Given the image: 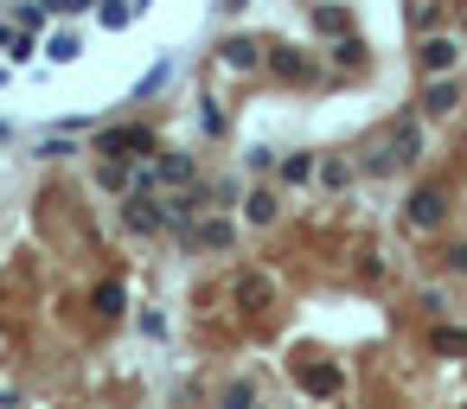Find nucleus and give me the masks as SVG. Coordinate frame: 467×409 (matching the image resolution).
<instances>
[{"instance_id":"f257e3e1","label":"nucleus","mask_w":467,"mask_h":409,"mask_svg":"<svg viewBox=\"0 0 467 409\" xmlns=\"http://www.w3.org/2000/svg\"><path fill=\"white\" fill-rule=\"evenodd\" d=\"M122 224H128V231H142V237H160V231H173L167 204H160V198H148V192H135V198L122 204Z\"/></svg>"},{"instance_id":"f03ea898","label":"nucleus","mask_w":467,"mask_h":409,"mask_svg":"<svg viewBox=\"0 0 467 409\" xmlns=\"http://www.w3.org/2000/svg\"><path fill=\"white\" fill-rule=\"evenodd\" d=\"M442 218H448V192H435V186L410 192V204H404V224H410V231H435Z\"/></svg>"},{"instance_id":"7ed1b4c3","label":"nucleus","mask_w":467,"mask_h":409,"mask_svg":"<svg viewBox=\"0 0 467 409\" xmlns=\"http://www.w3.org/2000/svg\"><path fill=\"white\" fill-rule=\"evenodd\" d=\"M154 141H148V128H109L103 141H96V154H109V160H135V154H148Z\"/></svg>"},{"instance_id":"20e7f679","label":"nucleus","mask_w":467,"mask_h":409,"mask_svg":"<svg viewBox=\"0 0 467 409\" xmlns=\"http://www.w3.org/2000/svg\"><path fill=\"white\" fill-rule=\"evenodd\" d=\"M186 243H192V250H212V256H224V250L237 243V231H231L224 218H206V224H198V231H192Z\"/></svg>"},{"instance_id":"39448f33","label":"nucleus","mask_w":467,"mask_h":409,"mask_svg":"<svg viewBox=\"0 0 467 409\" xmlns=\"http://www.w3.org/2000/svg\"><path fill=\"white\" fill-rule=\"evenodd\" d=\"M429 346H435L442 359H467V326H435Z\"/></svg>"},{"instance_id":"423d86ee","label":"nucleus","mask_w":467,"mask_h":409,"mask_svg":"<svg viewBox=\"0 0 467 409\" xmlns=\"http://www.w3.org/2000/svg\"><path fill=\"white\" fill-rule=\"evenodd\" d=\"M243 218H250L256 231H262V224H276V192H250V198H243Z\"/></svg>"},{"instance_id":"0eeeda50","label":"nucleus","mask_w":467,"mask_h":409,"mask_svg":"<svg viewBox=\"0 0 467 409\" xmlns=\"http://www.w3.org/2000/svg\"><path fill=\"white\" fill-rule=\"evenodd\" d=\"M154 173H160V186H186V179H192V160H186V154H167Z\"/></svg>"},{"instance_id":"6e6552de","label":"nucleus","mask_w":467,"mask_h":409,"mask_svg":"<svg viewBox=\"0 0 467 409\" xmlns=\"http://www.w3.org/2000/svg\"><path fill=\"white\" fill-rule=\"evenodd\" d=\"M122 301H128L122 282H103V288H96V314H103V320H122Z\"/></svg>"},{"instance_id":"1a4fd4ad","label":"nucleus","mask_w":467,"mask_h":409,"mask_svg":"<svg viewBox=\"0 0 467 409\" xmlns=\"http://www.w3.org/2000/svg\"><path fill=\"white\" fill-rule=\"evenodd\" d=\"M224 409H256V384H250V377L224 384Z\"/></svg>"},{"instance_id":"9d476101","label":"nucleus","mask_w":467,"mask_h":409,"mask_svg":"<svg viewBox=\"0 0 467 409\" xmlns=\"http://www.w3.org/2000/svg\"><path fill=\"white\" fill-rule=\"evenodd\" d=\"M435 268H442V276H467V243H448V250L435 256Z\"/></svg>"},{"instance_id":"9b49d317","label":"nucleus","mask_w":467,"mask_h":409,"mask_svg":"<svg viewBox=\"0 0 467 409\" xmlns=\"http://www.w3.org/2000/svg\"><path fill=\"white\" fill-rule=\"evenodd\" d=\"M423 64H429V71H448V64H454V45H448V39H429V45H423Z\"/></svg>"},{"instance_id":"f8f14e48","label":"nucleus","mask_w":467,"mask_h":409,"mask_svg":"<svg viewBox=\"0 0 467 409\" xmlns=\"http://www.w3.org/2000/svg\"><path fill=\"white\" fill-rule=\"evenodd\" d=\"M282 179H288V186H307V179H314V160H282Z\"/></svg>"},{"instance_id":"ddd939ff","label":"nucleus","mask_w":467,"mask_h":409,"mask_svg":"<svg viewBox=\"0 0 467 409\" xmlns=\"http://www.w3.org/2000/svg\"><path fill=\"white\" fill-rule=\"evenodd\" d=\"M417 307H423L429 320H442V314H448V301H442V288H429V295H417Z\"/></svg>"},{"instance_id":"4468645a","label":"nucleus","mask_w":467,"mask_h":409,"mask_svg":"<svg viewBox=\"0 0 467 409\" xmlns=\"http://www.w3.org/2000/svg\"><path fill=\"white\" fill-rule=\"evenodd\" d=\"M135 326H142V332H148V339H167V314H154V307H148V314H142V320H135Z\"/></svg>"},{"instance_id":"2eb2a0df","label":"nucleus","mask_w":467,"mask_h":409,"mask_svg":"<svg viewBox=\"0 0 467 409\" xmlns=\"http://www.w3.org/2000/svg\"><path fill=\"white\" fill-rule=\"evenodd\" d=\"M314 26H320V32H340V26H346V14H340V7H320V14H314Z\"/></svg>"},{"instance_id":"dca6fc26","label":"nucleus","mask_w":467,"mask_h":409,"mask_svg":"<svg viewBox=\"0 0 467 409\" xmlns=\"http://www.w3.org/2000/svg\"><path fill=\"white\" fill-rule=\"evenodd\" d=\"M429 109H454V84H435L429 90Z\"/></svg>"},{"instance_id":"f3484780","label":"nucleus","mask_w":467,"mask_h":409,"mask_svg":"<svg viewBox=\"0 0 467 409\" xmlns=\"http://www.w3.org/2000/svg\"><path fill=\"white\" fill-rule=\"evenodd\" d=\"M51 7H58V14H84V7H90V0H51Z\"/></svg>"}]
</instances>
